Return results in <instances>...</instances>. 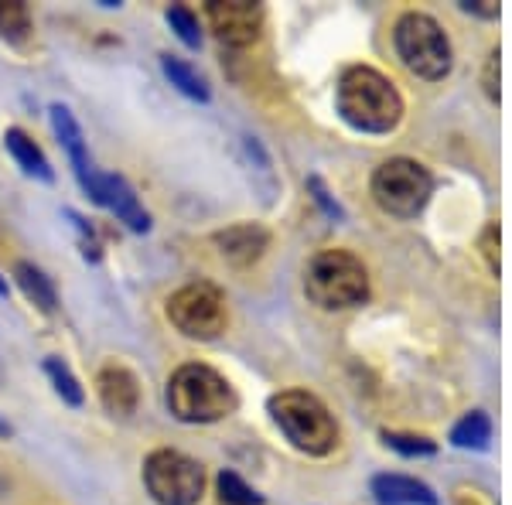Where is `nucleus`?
Listing matches in <instances>:
<instances>
[{
    "label": "nucleus",
    "instance_id": "1",
    "mask_svg": "<svg viewBox=\"0 0 512 505\" xmlns=\"http://www.w3.org/2000/svg\"><path fill=\"white\" fill-rule=\"evenodd\" d=\"M335 103L342 120L362 134H390L403 120V99L396 86L369 65H355L338 79Z\"/></svg>",
    "mask_w": 512,
    "mask_h": 505
},
{
    "label": "nucleus",
    "instance_id": "2",
    "mask_svg": "<svg viewBox=\"0 0 512 505\" xmlns=\"http://www.w3.org/2000/svg\"><path fill=\"white\" fill-rule=\"evenodd\" d=\"M168 410L181 424H216L236 410V393L216 369L188 362L168 379Z\"/></svg>",
    "mask_w": 512,
    "mask_h": 505
},
{
    "label": "nucleus",
    "instance_id": "3",
    "mask_svg": "<svg viewBox=\"0 0 512 505\" xmlns=\"http://www.w3.org/2000/svg\"><path fill=\"white\" fill-rule=\"evenodd\" d=\"M270 417L284 430L287 441H291L297 451L311 454V458H321V454H328L338 444V427L328 407L318 396L301 393V389L277 393L274 400H270Z\"/></svg>",
    "mask_w": 512,
    "mask_h": 505
},
{
    "label": "nucleus",
    "instance_id": "4",
    "mask_svg": "<svg viewBox=\"0 0 512 505\" xmlns=\"http://www.w3.org/2000/svg\"><path fill=\"white\" fill-rule=\"evenodd\" d=\"M304 291L325 311L355 308L369 297V273L359 256L345 250H325L308 263Z\"/></svg>",
    "mask_w": 512,
    "mask_h": 505
},
{
    "label": "nucleus",
    "instance_id": "5",
    "mask_svg": "<svg viewBox=\"0 0 512 505\" xmlns=\"http://www.w3.org/2000/svg\"><path fill=\"white\" fill-rule=\"evenodd\" d=\"M396 55L420 79H444L451 72V41L427 14H403L393 31Z\"/></svg>",
    "mask_w": 512,
    "mask_h": 505
},
{
    "label": "nucleus",
    "instance_id": "6",
    "mask_svg": "<svg viewBox=\"0 0 512 505\" xmlns=\"http://www.w3.org/2000/svg\"><path fill=\"white\" fill-rule=\"evenodd\" d=\"M434 178L424 164L410 161V157H393V161L379 164L373 175V198L383 212L396 219H414L431 202Z\"/></svg>",
    "mask_w": 512,
    "mask_h": 505
},
{
    "label": "nucleus",
    "instance_id": "7",
    "mask_svg": "<svg viewBox=\"0 0 512 505\" xmlns=\"http://www.w3.org/2000/svg\"><path fill=\"white\" fill-rule=\"evenodd\" d=\"M144 485L158 505H195L205 492V471L188 454L161 447L144 461Z\"/></svg>",
    "mask_w": 512,
    "mask_h": 505
},
{
    "label": "nucleus",
    "instance_id": "8",
    "mask_svg": "<svg viewBox=\"0 0 512 505\" xmlns=\"http://www.w3.org/2000/svg\"><path fill=\"white\" fill-rule=\"evenodd\" d=\"M168 321L175 325L185 338H198L209 342L226 328V297L216 284H188L181 291L171 294L168 301Z\"/></svg>",
    "mask_w": 512,
    "mask_h": 505
},
{
    "label": "nucleus",
    "instance_id": "9",
    "mask_svg": "<svg viewBox=\"0 0 512 505\" xmlns=\"http://www.w3.org/2000/svg\"><path fill=\"white\" fill-rule=\"evenodd\" d=\"M205 18H209L222 45L229 48H250L263 28L260 4H246V0H212L205 7Z\"/></svg>",
    "mask_w": 512,
    "mask_h": 505
},
{
    "label": "nucleus",
    "instance_id": "10",
    "mask_svg": "<svg viewBox=\"0 0 512 505\" xmlns=\"http://www.w3.org/2000/svg\"><path fill=\"white\" fill-rule=\"evenodd\" d=\"M93 202L106 205V209L117 215V219L127 229H134V233H147V229H151V215L144 212V205H140L137 192L120 175H99V171H96Z\"/></svg>",
    "mask_w": 512,
    "mask_h": 505
},
{
    "label": "nucleus",
    "instance_id": "11",
    "mask_svg": "<svg viewBox=\"0 0 512 505\" xmlns=\"http://www.w3.org/2000/svg\"><path fill=\"white\" fill-rule=\"evenodd\" d=\"M48 117H52V130H55V137H59V144L69 151V161H72V168H76V178H79L82 192L93 198L96 171L89 168V154H86V144H82V130H79L76 117H72V113L65 110V106H59V103L48 110Z\"/></svg>",
    "mask_w": 512,
    "mask_h": 505
},
{
    "label": "nucleus",
    "instance_id": "12",
    "mask_svg": "<svg viewBox=\"0 0 512 505\" xmlns=\"http://www.w3.org/2000/svg\"><path fill=\"white\" fill-rule=\"evenodd\" d=\"M216 246L219 253L226 256L236 267H250L263 256V250L270 246V233L263 226H253V222H239V226H229L216 233Z\"/></svg>",
    "mask_w": 512,
    "mask_h": 505
},
{
    "label": "nucleus",
    "instance_id": "13",
    "mask_svg": "<svg viewBox=\"0 0 512 505\" xmlns=\"http://www.w3.org/2000/svg\"><path fill=\"white\" fill-rule=\"evenodd\" d=\"M96 389L103 407L113 413V417H130L140 403V386L134 379V372L123 366H103L96 376Z\"/></svg>",
    "mask_w": 512,
    "mask_h": 505
},
{
    "label": "nucleus",
    "instance_id": "14",
    "mask_svg": "<svg viewBox=\"0 0 512 505\" xmlns=\"http://www.w3.org/2000/svg\"><path fill=\"white\" fill-rule=\"evenodd\" d=\"M373 495L379 505H437L434 488L407 475H376Z\"/></svg>",
    "mask_w": 512,
    "mask_h": 505
},
{
    "label": "nucleus",
    "instance_id": "15",
    "mask_svg": "<svg viewBox=\"0 0 512 505\" xmlns=\"http://www.w3.org/2000/svg\"><path fill=\"white\" fill-rule=\"evenodd\" d=\"M4 147H7V154L18 161V168L24 171V175H31V178H41V181H52V164H48V157L41 154V147L31 140L24 130L18 127H11L4 134Z\"/></svg>",
    "mask_w": 512,
    "mask_h": 505
},
{
    "label": "nucleus",
    "instance_id": "16",
    "mask_svg": "<svg viewBox=\"0 0 512 505\" xmlns=\"http://www.w3.org/2000/svg\"><path fill=\"white\" fill-rule=\"evenodd\" d=\"M14 277H18V287L24 291L35 308H41L45 314L55 311V304H59V294H55V284L45 277V270H38L35 263H18L14 267Z\"/></svg>",
    "mask_w": 512,
    "mask_h": 505
},
{
    "label": "nucleus",
    "instance_id": "17",
    "mask_svg": "<svg viewBox=\"0 0 512 505\" xmlns=\"http://www.w3.org/2000/svg\"><path fill=\"white\" fill-rule=\"evenodd\" d=\"M161 69H164V76L171 79V86H175L178 93H185L188 99H198V103H209V86H205V79L198 76V72L185 59L161 55Z\"/></svg>",
    "mask_w": 512,
    "mask_h": 505
},
{
    "label": "nucleus",
    "instance_id": "18",
    "mask_svg": "<svg viewBox=\"0 0 512 505\" xmlns=\"http://www.w3.org/2000/svg\"><path fill=\"white\" fill-rule=\"evenodd\" d=\"M0 35L11 45H21L31 35V11L21 0H0Z\"/></svg>",
    "mask_w": 512,
    "mask_h": 505
},
{
    "label": "nucleus",
    "instance_id": "19",
    "mask_svg": "<svg viewBox=\"0 0 512 505\" xmlns=\"http://www.w3.org/2000/svg\"><path fill=\"white\" fill-rule=\"evenodd\" d=\"M489 437H492V424H489V417L478 410L468 413V417L451 430V441L458 447H468V451H482V447L489 444Z\"/></svg>",
    "mask_w": 512,
    "mask_h": 505
},
{
    "label": "nucleus",
    "instance_id": "20",
    "mask_svg": "<svg viewBox=\"0 0 512 505\" xmlns=\"http://www.w3.org/2000/svg\"><path fill=\"white\" fill-rule=\"evenodd\" d=\"M45 372H48V379H52L55 393L62 396V403H69V407H82V400H86V393H82L79 379L72 376V369L65 366L62 359H45Z\"/></svg>",
    "mask_w": 512,
    "mask_h": 505
},
{
    "label": "nucleus",
    "instance_id": "21",
    "mask_svg": "<svg viewBox=\"0 0 512 505\" xmlns=\"http://www.w3.org/2000/svg\"><path fill=\"white\" fill-rule=\"evenodd\" d=\"M219 495H222V505H263L260 495H256L236 471H222L219 475Z\"/></svg>",
    "mask_w": 512,
    "mask_h": 505
},
{
    "label": "nucleus",
    "instance_id": "22",
    "mask_svg": "<svg viewBox=\"0 0 512 505\" xmlns=\"http://www.w3.org/2000/svg\"><path fill=\"white\" fill-rule=\"evenodd\" d=\"M168 24H171V31H175V35L185 41L188 48H198L202 45V31H198V18L192 11H188V7H168Z\"/></svg>",
    "mask_w": 512,
    "mask_h": 505
},
{
    "label": "nucleus",
    "instance_id": "23",
    "mask_svg": "<svg viewBox=\"0 0 512 505\" xmlns=\"http://www.w3.org/2000/svg\"><path fill=\"white\" fill-rule=\"evenodd\" d=\"M383 441L393 447V451L407 454V458H417V454H434L437 444L427 441V437H417V434H396V430H386Z\"/></svg>",
    "mask_w": 512,
    "mask_h": 505
},
{
    "label": "nucleus",
    "instance_id": "24",
    "mask_svg": "<svg viewBox=\"0 0 512 505\" xmlns=\"http://www.w3.org/2000/svg\"><path fill=\"white\" fill-rule=\"evenodd\" d=\"M65 215H69V219L76 222V229H79V246H82V256H86V260H93V263H96L103 253H99V239H96L93 229H89V222H82L76 212H65Z\"/></svg>",
    "mask_w": 512,
    "mask_h": 505
},
{
    "label": "nucleus",
    "instance_id": "25",
    "mask_svg": "<svg viewBox=\"0 0 512 505\" xmlns=\"http://www.w3.org/2000/svg\"><path fill=\"white\" fill-rule=\"evenodd\" d=\"M482 253H485V260H489V267L499 273V226H495V222L482 236Z\"/></svg>",
    "mask_w": 512,
    "mask_h": 505
},
{
    "label": "nucleus",
    "instance_id": "26",
    "mask_svg": "<svg viewBox=\"0 0 512 505\" xmlns=\"http://www.w3.org/2000/svg\"><path fill=\"white\" fill-rule=\"evenodd\" d=\"M308 188H311V192H315V202L321 205V209H325L328 215H335V219H342V209H338V205L332 202V198H328L325 185H321L318 178H308Z\"/></svg>",
    "mask_w": 512,
    "mask_h": 505
},
{
    "label": "nucleus",
    "instance_id": "27",
    "mask_svg": "<svg viewBox=\"0 0 512 505\" xmlns=\"http://www.w3.org/2000/svg\"><path fill=\"white\" fill-rule=\"evenodd\" d=\"M461 7L472 14H482V18H499V4H492V0H465Z\"/></svg>",
    "mask_w": 512,
    "mask_h": 505
},
{
    "label": "nucleus",
    "instance_id": "28",
    "mask_svg": "<svg viewBox=\"0 0 512 505\" xmlns=\"http://www.w3.org/2000/svg\"><path fill=\"white\" fill-rule=\"evenodd\" d=\"M495 76H499V52L489 55V72H485V89H489L492 99H499V82H495Z\"/></svg>",
    "mask_w": 512,
    "mask_h": 505
},
{
    "label": "nucleus",
    "instance_id": "29",
    "mask_svg": "<svg viewBox=\"0 0 512 505\" xmlns=\"http://www.w3.org/2000/svg\"><path fill=\"white\" fill-rule=\"evenodd\" d=\"M0 297H7V280L0 277Z\"/></svg>",
    "mask_w": 512,
    "mask_h": 505
}]
</instances>
